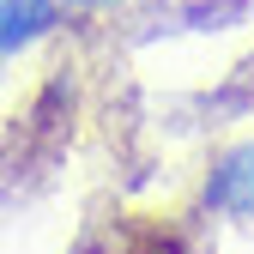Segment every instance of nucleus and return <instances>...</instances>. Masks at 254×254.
Returning <instances> with one entry per match:
<instances>
[{
	"label": "nucleus",
	"mask_w": 254,
	"mask_h": 254,
	"mask_svg": "<svg viewBox=\"0 0 254 254\" xmlns=\"http://www.w3.org/2000/svg\"><path fill=\"white\" fill-rule=\"evenodd\" d=\"M55 0H0V55H12L24 43H37L43 30L55 24Z\"/></svg>",
	"instance_id": "nucleus-2"
},
{
	"label": "nucleus",
	"mask_w": 254,
	"mask_h": 254,
	"mask_svg": "<svg viewBox=\"0 0 254 254\" xmlns=\"http://www.w3.org/2000/svg\"><path fill=\"white\" fill-rule=\"evenodd\" d=\"M67 6H109V0H67Z\"/></svg>",
	"instance_id": "nucleus-3"
},
{
	"label": "nucleus",
	"mask_w": 254,
	"mask_h": 254,
	"mask_svg": "<svg viewBox=\"0 0 254 254\" xmlns=\"http://www.w3.org/2000/svg\"><path fill=\"white\" fill-rule=\"evenodd\" d=\"M206 206L212 212H230V218H248L254 212V139L230 145L212 164V176H206Z\"/></svg>",
	"instance_id": "nucleus-1"
}]
</instances>
